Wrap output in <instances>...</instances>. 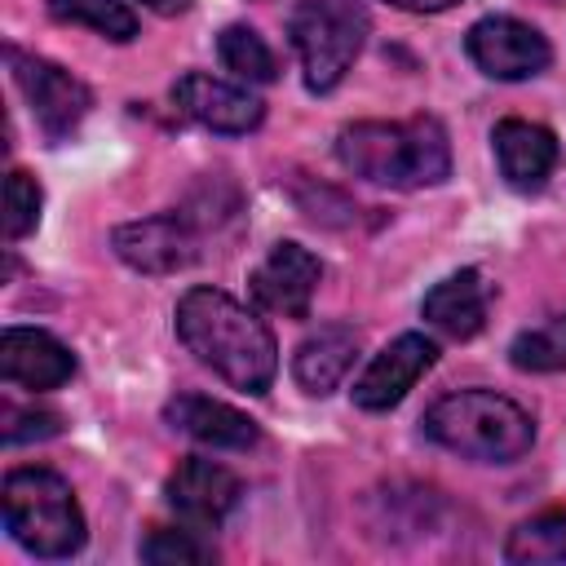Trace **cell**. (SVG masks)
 <instances>
[{
	"mask_svg": "<svg viewBox=\"0 0 566 566\" xmlns=\"http://www.w3.org/2000/svg\"><path fill=\"white\" fill-rule=\"evenodd\" d=\"M394 9H407V13H442V9H455L460 0H385Z\"/></svg>",
	"mask_w": 566,
	"mask_h": 566,
	"instance_id": "cell-25",
	"label": "cell"
},
{
	"mask_svg": "<svg viewBox=\"0 0 566 566\" xmlns=\"http://www.w3.org/2000/svg\"><path fill=\"white\" fill-rule=\"evenodd\" d=\"M495 159H500V172L513 190H539L553 168H557V137L544 128V124H531V119H500L495 133Z\"/></svg>",
	"mask_w": 566,
	"mask_h": 566,
	"instance_id": "cell-14",
	"label": "cell"
},
{
	"mask_svg": "<svg viewBox=\"0 0 566 566\" xmlns=\"http://www.w3.org/2000/svg\"><path fill=\"white\" fill-rule=\"evenodd\" d=\"M336 159L371 181V186H394V190H420V186H438L451 172V146H447V128L433 115H416V119H363L340 128L336 137Z\"/></svg>",
	"mask_w": 566,
	"mask_h": 566,
	"instance_id": "cell-2",
	"label": "cell"
},
{
	"mask_svg": "<svg viewBox=\"0 0 566 566\" xmlns=\"http://www.w3.org/2000/svg\"><path fill=\"white\" fill-rule=\"evenodd\" d=\"M486 310H491V287L478 270H455L442 283H433L420 301V314L429 318V327H438L451 340H469L486 327Z\"/></svg>",
	"mask_w": 566,
	"mask_h": 566,
	"instance_id": "cell-15",
	"label": "cell"
},
{
	"mask_svg": "<svg viewBox=\"0 0 566 566\" xmlns=\"http://www.w3.org/2000/svg\"><path fill=\"white\" fill-rule=\"evenodd\" d=\"M142 557L155 562V566H199V562H212V544H203L190 531H172V526H155L146 539H142Z\"/></svg>",
	"mask_w": 566,
	"mask_h": 566,
	"instance_id": "cell-22",
	"label": "cell"
},
{
	"mask_svg": "<svg viewBox=\"0 0 566 566\" xmlns=\"http://www.w3.org/2000/svg\"><path fill=\"white\" fill-rule=\"evenodd\" d=\"M287 35L301 53L305 88L332 93L367 40V9L358 0H301L287 18Z\"/></svg>",
	"mask_w": 566,
	"mask_h": 566,
	"instance_id": "cell-5",
	"label": "cell"
},
{
	"mask_svg": "<svg viewBox=\"0 0 566 566\" xmlns=\"http://www.w3.org/2000/svg\"><path fill=\"white\" fill-rule=\"evenodd\" d=\"M504 557L513 566H539V562H566V513L548 509L509 531Z\"/></svg>",
	"mask_w": 566,
	"mask_h": 566,
	"instance_id": "cell-18",
	"label": "cell"
},
{
	"mask_svg": "<svg viewBox=\"0 0 566 566\" xmlns=\"http://www.w3.org/2000/svg\"><path fill=\"white\" fill-rule=\"evenodd\" d=\"M424 433L478 464H513L535 447V420L526 407L495 389H455L424 411Z\"/></svg>",
	"mask_w": 566,
	"mask_h": 566,
	"instance_id": "cell-3",
	"label": "cell"
},
{
	"mask_svg": "<svg viewBox=\"0 0 566 566\" xmlns=\"http://www.w3.org/2000/svg\"><path fill=\"white\" fill-rule=\"evenodd\" d=\"M146 9H155V13H181L190 0H142Z\"/></svg>",
	"mask_w": 566,
	"mask_h": 566,
	"instance_id": "cell-26",
	"label": "cell"
},
{
	"mask_svg": "<svg viewBox=\"0 0 566 566\" xmlns=\"http://www.w3.org/2000/svg\"><path fill=\"white\" fill-rule=\"evenodd\" d=\"M111 243H115V256L142 274H172L195 261V234L177 212L128 221L111 234Z\"/></svg>",
	"mask_w": 566,
	"mask_h": 566,
	"instance_id": "cell-12",
	"label": "cell"
},
{
	"mask_svg": "<svg viewBox=\"0 0 566 566\" xmlns=\"http://www.w3.org/2000/svg\"><path fill=\"white\" fill-rule=\"evenodd\" d=\"M464 49H469L473 66L491 80H531L553 62L548 40L531 22L509 18V13H491V18L473 22L464 35Z\"/></svg>",
	"mask_w": 566,
	"mask_h": 566,
	"instance_id": "cell-7",
	"label": "cell"
},
{
	"mask_svg": "<svg viewBox=\"0 0 566 566\" xmlns=\"http://www.w3.org/2000/svg\"><path fill=\"white\" fill-rule=\"evenodd\" d=\"M40 203H44V195H40L35 177L22 172V168H13V172L4 177V234H9V239L31 234V230L40 226Z\"/></svg>",
	"mask_w": 566,
	"mask_h": 566,
	"instance_id": "cell-23",
	"label": "cell"
},
{
	"mask_svg": "<svg viewBox=\"0 0 566 566\" xmlns=\"http://www.w3.org/2000/svg\"><path fill=\"white\" fill-rule=\"evenodd\" d=\"M354 354H358V332L349 323H323L318 332H310L301 345H296V358H292V376L305 394H332L345 371L354 367Z\"/></svg>",
	"mask_w": 566,
	"mask_h": 566,
	"instance_id": "cell-17",
	"label": "cell"
},
{
	"mask_svg": "<svg viewBox=\"0 0 566 566\" xmlns=\"http://www.w3.org/2000/svg\"><path fill=\"white\" fill-rule=\"evenodd\" d=\"M509 358H513V367H522V371H566V318L522 332V336L513 340Z\"/></svg>",
	"mask_w": 566,
	"mask_h": 566,
	"instance_id": "cell-21",
	"label": "cell"
},
{
	"mask_svg": "<svg viewBox=\"0 0 566 566\" xmlns=\"http://www.w3.org/2000/svg\"><path fill=\"white\" fill-rule=\"evenodd\" d=\"M172 102H177V111H181L186 119H195L199 128L226 133V137L252 133V128L265 119L261 97H252L248 88L226 84V80H217V75H203V71L181 75V80L172 84Z\"/></svg>",
	"mask_w": 566,
	"mask_h": 566,
	"instance_id": "cell-10",
	"label": "cell"
},
{
	"mask_svg": "<svg viewBox=\"0 0 566 566\" xmlns=\"http://www.w3.org/2000/svg\"><path fill=\"white\" fill-rule=\"evenodd\" d=\"M62 424L53 411H18L4 407V442H31V438H53Z\"/></svg>",
	"mask_w": 566,
	"mask_h": 566,
	"instance_id": "cell-24",
	"label": "cell"
},
{
	"mask_svg": "<svg viewBox=\"0 0 566 566\" xmlns=\"http://www.w3.org/2000/svg\"><path fill=\"white\" fill-rule=\"evenodd\" d=\"M164 495H168L172 513H177L186 526L212 531V526H221V522L234 513L243 486H239V478H234L226 464L203 460V455H186V460L168 473Z\"/></svg>",
	"mask_w": 566,
	"mask_h": 566,
	"instance_id": "cell-8",
	"label": "cell"
},
{
	"mask_svg": "<svg viewBox=\"0 0 566 566\" xmlns=\"http://www.w3.org/2000/svg\"><path fill=\"white\" fill-rule=\"evenodd\" d=\"M164 420L172 429H181L186 438L217 447V451H248L256 442V420H248L239 407L203 398V394H177L164 407Z\"/></svg>",
	"mask_w": 566,
	"mask_h": 566,
	"instance_id": "cell-16",
	"label": "cell"
},
{
	"mask_svg": "<svg viewBox=\"0 0 566 566\" xmlns=\"http://www.w3.org/2000/svg\"><path fill=\"white\" fill-rule=\"evenodd\" d=\"M4 531L35 557L84 548V513L71 482L53 469H13L4 478Z\"/></svg>",
	"mask_w": 566,
	"mask_h": 566,
	"instance_id": "cell-4",
	"label": "cell"
},
{
	"mask_svg": "<svg viewBox=\"0 0 566 566\" xmlns=\"http://www.w3.org/2000/svg\"><path fill=\"white\" fill-rule=\"evenodd\" d=\"M433 358H438V349H433L429 336H420V332L398 336V340L385 345V349L367 363V371L354 380V402H358L363 411H389V407H398V402L416 389V380L433 367Z\"/></svg>",
	"mask_w": 566,
	"mask_h": 566,
	"instance_id": "cell-11",
	"label": "cell"
},
{
	"mask_svg": "<svg viewBox=\"0 0 566 566\" xmlns=\"http://www.w3.org/2000/svg\"><path fill=\"white\" fill-rule=\"evenodd\" d=\"M217 53H221L226 71H234V75H239V80H248V84H270V80L279 75L274 49H270L252 27H243V22H234V27H226V31H221Z\"/></svg>",
	"mask_w": 566,
	"mask_h": 566,
	"instance_id": "cell-19",
	"label": "cell"
},
{
	"mask_svg": "<svg viewBox=\"0 0 566 566\" xmlns=\"http://www.w3.org/2000/svg\"><path fill=\"white\" fill-rule=\"evenodd\" d=\"M49 13L57 22H80L93 27L106 40H133L137 35V13L124 0H49Z\"/></svg>",
	"mask_w": 566,
	"mask_h": 566,
	"instance_id": "cell-20",
	"label": "cell"
},
{
	"mask_svg": "<svg viewBox=\"0 0 566 566\" xmlns=\"http://www.w3.org/2000/svg\"><path fill=\"white\" fill-rule=\"evenodd\" d=\"M9 66H13V80H18L22 97H27V106H31L35 124H40V133H44L49 142L71 137V133L80 128V119L88 115L93 93H88L71 71H62V66H53V62H44V57H31V53H22V49H9Z\"/></svg>",
	"mask_w": 566,
	"mask_h": 566,
	"instance_id": "cell-6",
	"label": "cell"
},
{
	"mask_svg": "<svg viewBox=\"0 0 566 566\" xmlns=\"http://www.w3.org/2000/svg\"><path fill=\"white\" fill-rule=\"evenodd\" d=\"M0 376L35 394L62 389L75 376V354L40 327H9L0 336Z\"/></svg>",
	"mask_w": 566,
	"mask_h": 566,
	"instance_id": "cell-13",
	"label": "cell"
},
{
	"mask_svg": "<svg viewBox=\"0 0 566 566\" xmlns=\"http://www.w3.org/2000/svg\"><path fill=\"white\" fill-rule=\"evenodd\" d=\"M318 279H323V265L314 252H305L301 243L283 239L270 248V256L252 270L248 287H252V301L270 314H283V318H305L310 314V301L318 292Z\"/></svg>",
	"mask_w": 566,
	"mask_h": 566,
	"instance_id": "cell-9",
	"label": "cell"
},
{
	"mask_svg": "<svg viewBox=\"0 0 566 566\" xmlns=\"http://www.w3.org/2000/svg\"><path fill=\"white\" fill-rule=\"evenodd\" d=\"M177 336L203 367L243 394H265L279 371L274 332L230 292L190 287L177 301Z\"/></svg>",
	"mask_w": 566,
	"mask_h": 566,
	"instance_id": "cell-1",
	"label": "cell"
}]
</instances>
